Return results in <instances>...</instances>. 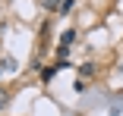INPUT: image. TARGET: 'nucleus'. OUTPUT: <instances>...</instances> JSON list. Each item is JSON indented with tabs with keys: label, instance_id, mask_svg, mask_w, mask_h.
Wrapping results in <instances>:
<instances>
[{
	"label": "nucleus",
	"instance_id": "39448f33",
	"mask_svg": "<svg viewBox=\"0 0 123 116\" xmlns=\"http://www.w3.org/2000/svg\"><path fill=\"white\" fill-rule=\"evenodd\" d=\"M44 6H47V10H60V6H57V0H47Z\"/></svg>",
	"mask_w": 123,
	"mask_h": 116
},
{
	"label": "nucleus",
	"instance_id": "20e7f679",
	"mask_svg": "<svg viewBox=\"0 0 123 116\" xmlns=\"http://www.w3.org/2000/svg\"><path fill=\"white\" fill-rule=\"evenodd\" d=\"M6 100H10V97H6V91H0V107H6Z\"/></svg>",
	"mask_w": 123,
	"mask_h": 116
},
{
	"label": "nucleus",
	"instance_id": "f257e3e1",
	"mask_svg": "<svg viewBox=\"0 0 123 116\" xmlns=\"http://www.w3.org/2000/svg\"><path fill=\"white\" fill-rule=\"evenodd\" d=\"M73 41H76V32H73V28H66V32L60 35V47H69Z\"/></svg>",
	"mask_w": 123,
	"mask_h": 116
},
{
	"label": "nucleus",
	"instance_id": "f03ea898",
	"mask_svg": "<svg viewBox=\"0 0 123 116\" xmlns=\"http://www.w3.org/2000/svg\"><path fill=\"white\" fill-rule=\"evenodd\" d=\"M54 75H57V66H51V69H44V72H41V79H44V82H51Z\"/></svg>",
	"mask_w": 123,
	"mask_h": 116
},
{
	"label": "nucleus",
	"instance_id": "7ed1b4c3",
	"mask_svg": "<svg viewBox=\"0 0 123 116\" xmlns=\"http://www.w3.org/2000/svg\"><path fill=\"white\" fill-rule=\"evenodd\" d=\"M69 10H73V0H63V3H60V10H57V13H69Z\"/></svg>",
	"mask_w": 123,
	"mask_h": 116
}]
</instances>
